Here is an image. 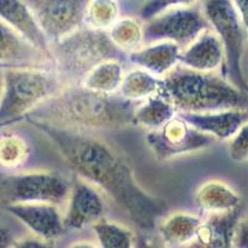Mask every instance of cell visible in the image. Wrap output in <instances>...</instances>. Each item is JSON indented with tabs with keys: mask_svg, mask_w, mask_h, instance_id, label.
<instances>
[{
	"mask_svg": "<svg viewBox=\"0 0 248 248\" xmlns=\"http://www.w3.org/2000/svg\"><path fill=\"white\" fill-rule=\"evenodd\" d=\"M0 20L16 31L36 50L52 60L50 44L24 0H0Z\"/></svg>",
	"mask_w": 248,
	"mask_h": 248,
	"instance_id": "cell-16",
	"label": "cell"
},
{
	"mask_svg": "<svg viewBox=\"0 0 248 248\" xmlns=\"http://www.w3.org/2000/svg\"><path fill=\"white\" fill-rule=\"evenodd\" d=\"M245 215V205L222 214H209L201 221L194 240L183 248H233V233Z\"/></svg>",
	"mask_w": 248,
	"mask_h": 248,
	"instance_id": "cell-14",
	"label": "cell"
},
{
	"mask_svg": "<svg viewBox=\"0 0 248 248\" xmlns=\"http://www.w3.org/2000/svg\"><path fill=\"white\" fill-rule=\"evenodd\" d=\"M67 248H98L94 243L90 241H76V242L71 243Z\"/></svg>",
	"mask_w": 248,
	"mask_h": 248,
	"instance_id": "cell-35",
	"label": "cell"
},
{
	"mask_svg": "<svg viewBox=\"0 0 248 248\" xmlns=\"http://www.w3.org/2000/svg\"><path fill=\"white\" fill-rule=\"evenodd\" d=\"M207 29L209 24L196 5L174 8L144 21L143 40L147 45L167 41L183 50Z\"/></svg>",
	"mask_w": 248,
	"mask_h": 248,
	"instance_id": "cell-8",
	"label": "cell"
},
{
	"mask_svg": "<svg viewBox=\"0 0 248 248\" xmlns=\"http://www.w3.org/2000/svg\"><path fill=\"white\" fill-rule=\"evenodd\" d=\"M223 60L225 52L222 44L218 37L207 29L189 46L181 50L179 63L199 72H216L222 67Z\"/></svg>",
	"mask_w": 248,
	"mask_h": 248,
	"instance_id": "cell-17",
	"label": "cell"
},
{
	"mask_svg": "<svg viewBox=\"0 0 248 248\" xmlns=\"http://www.w3.org/2000/svg\"><path fill=\"white\" fill-rule=\"evenodd\" d=\"M247 1L248 0H231L232 5L240 15L241 20L247 25Z\"/></svg>",
	"mask_w": 248,
	"mask_h": 248,
	"instance_id": "cell-33",
	"label": "cell"
},
{
	"mask_svg": "<svg viewBox=\"0 0 248 248\" xmlns=\"http://www.w3.org/2000/svg\"><path fill=\"white\" fill-rule=\"evenodd\" d=\"M123 61L108 60L102 62L83 77L79 85L93 92L116 94L124 76Z\"/></svg>",
	"mask_w": 248,
	"mask_h": 248,
	"instance_id": "cell-22",
	"label": "cell"
},
{
	"mask_svg": "<svg viewBox=\"0 0 248 248\" xmlns=\"http://www.w3.org/2000/svg\"><path fill=\"white\" fill-rule=\"evenodd\" d=\"M145 141L155 158L167 161L210 148L216 140L192 128L176 114L161 128L150 130Z\"/></svg>",
	"mask_w": 248,
	"mask_h": 248,
	"instance_id": "cell-9",
	"label": "cell"
},
{
	"mask_svg": "<svg viewBox=\"0 0 248 248\" xmlns=\"http://www.w3.org/2000/svg\"><path fill=\"white\" fill-rule=\"evenodd\" d=\"M25 123L50 140L77 178L105 192L143 231H153L169 210L165 200L137 181L129 160L110 144L79 130L28 117Z\"/></svg>",
	"mask_w": 248,
	"mask_h": 248,
	"instance_id": "cell-1",
	"label": "cell"
},
{
	"mask_svg": "<svg viewBox=\"0 0 248 248\" xmlns=\"http://www.w3.org/2000/svg\"><path fill=\"white\" fill-rule=\"evenodd\" d=\"M227 153L234 163H246L248 159V125H243L229 140Z\"/></svg>",
	"mask_w": 248,
	"mask_h": 248,
	"instance_id": "cell-29",
	"label": "cell"
},
{
	"mask_svg": "<svg viewBox=\"0 0 248 248\" xmlns=\"http://www.w3.org/2000/svg\"><path fill=\"white\" fill-rule=\"evenodd\" d=\"M121 19L118 0H88L85 9L83 25L107 32Z\"/></svg>",
	"mask_w": 248,
	"mask_h": 248,
	"instance_id": "cell-26",
	"label": "cell"
},
{
	"mask_svg": "<svg viewBox=\"0 0 248 248\" xmlns=\"http://www.w3.org/2000/svg\"><path fill=\"white\" fill-rule=\"evenodd\" d=\"M0 63L9 68H54V62L0 20Z\"/></svg>",
	"mask_w": 248,
	"mask_h": 248,
	"instance_id": "cell-13",
	"label": "cell"
},
{
	"mask_svg": "<svg viewBox=\"0 0 248 248\" xmlns=\"http://www.w3.org/2000/svg\"><path fill=\"white\" fill-rule=\"evenodd\" d=\"M139 1H141V3H144V1H147V0H139Z\"/></svg>",
	"mask_w": 248,
	"mask_h": 248,
	"instance_id": "cell-38",
	"label": "cell"
},
{
	"mask_svg": "<svg viewBox=\"0 0 248 248\" xmlns=\"http://www.w3.org/2000/svg\"><path fill=\"white\" fill-rule=\"evenodd\" d=\"M186 123L215 140H229L248 122L247 109H225L205 113H178Z\"/></svg>",
	"mask_w": 248,
	"mask_h": 248,
	"instance_id": "cell-15",
	"label": "cell"
},
{
	"mask_svg": "<svg viewBox=\"0 0 248 248\" xmlns=\"http://www.w3.org/2000/svg\"><path fill=\"white\" fill-rule=\"evenodd\" d=\"M3 88H4V70H0V98L3 94Z\"/></svg>",
	"mask_w": 248,
	"mask_h": 248,
	"instance_id": "cell-36",
	"label": "cell"
},
{
	"mask_svg": "<svg viewBox=\"0 0 248 248\" xmlns=\"http://www.w3.org/2000/svg\"><path fill=\"white\" fill-rule=\"evenodd\" d=\"M134 248H167L165 246H160L158 243L153 242L152 240H148L145 237L140 236L138 238H134Z\"/></svg>",
	"mask_w": 248,
	"mask_h": 248,
	"instance_id": "cell-34",
	"label": "cell"
},
{
	"mask_svg": "<svg viewBox=\"0 0 248 248\" xmlns=\"http://www.w3.org/2000/svg\"><path fill=\"white\" fill-rule=\"evenodd\" d=\"M233 248H248V225L246 215L238 221L234 230Z\"/></svg>",
	"mask_w": 248,
	"mask_h": 248,
	"instance_id": "cell-30",
	"label": "cell"
},
{
	"mask_svg": "<svg viewBox=\"0 0 248 248\" xmlns=\"http://www.w3.org/2000/svg\"><path fill=\"white\" fill-rule=\"evenodd\" d=\"M195 205L202 214H222L243 206V200L231 186L221 180H207L199 186Z\"/></svg>",
	"mask_w": 248,
	"mask_h": 248,
	"instance_id": "cell-19",
	"label": "cell"
},
{
	"mask_svg": "<svg viewBox=\"0 0 248 248\" xmlns=\"http://www.w3.org/2000/svg\"><path fill=\"white\" fill-rule=\"evenodd\" d=\"M52 68L4 70V88L0 98V129L24 122L37 107L65 87Z\"/></svg>",
	"mask_w": 248,
	"mask_h": 248,
	"instance_id": "cell-4",
	"label": "cell"
},
{
	"mask_svg": "<svg viewBox=\"0 0 248 248\" xmlns=\"http://www.w3.org/2000/svg\"><path fill=\"white\" fill-rule=\"evenodd\" d=\"M70 186L65 176L46 170L0 172V207L35 202L59 206L67 200Z\"/></svg>",
	"mask_w": 248,
	"mask_h": 248,
	"instance_id": "cell-7",
	"label": "cell"
},
{
	"mask_svg": "<svg viewBox=\"0 0 248 248\" xmlns=\"http://www.w3.org/2000/svg\"><path fill=\"white\" fill-rule=\"evenodd\" d=\"M180 52V47L175 44L161 41L141 46L139 50L127 55V60L138 68L161 78L179 65Z\"/></svg>",
	"mask_w": 248,
	"mask_h": 248,
	"instance_id": "cell-18",
	"label": "cell"
},
{
	"mask_svg": "<svg viewBox=\"0 0 248 248\" xmlns=\"http://www.w3.org/2000/svg\"><path fill=\"white\" fill-rule=\"evenodd\" d=\"M4 210L17 218L35 237L41 240L54 242L66 232L63 218L57 206L52 203H21L8 206Z\"/></svg>",
	"mask_w": 248,
	"mask_h": 248,
	"instance_id": "cell-12",
	"label": "cell"
},
{
	"mask_svg": "<svg viewBox=\"0 0 248 248\" xmlns=\"http://www.w3.org/2000/svg\"><path fill=\"white\" fill-rule=\"evenodd\" d=\"M160 78L141 68H134L124 74L117 94L130 102H141L156 94Z\"/></svg>",
	"mask_w": 248,
	"mask_h": 248,
	"instance_id": "cell-23",
	"label": "cell"
},
{
	"mask_svg": "<svg viewBox=\"0 0 248 248\" xmlns=\"http://www.w3.org/2000/svg\"><path fill=\"white\" fill-rule=\"evenodd\" d=\"M199 0H147L141 4L139 16L141 20L147 21L155 15L174 8H187L196 5Z\"/></svg>",
	"mask_w": 248,
	"mask_h": 248,
	"instance_id": "cell-28",
	"label": "cell"
},
{
	"mask_svg": "<svg viewBox=\"0 0 248 248\" xmlns=\"http://www.w3.org/2000/svg\"><path fill=\"white\" fill-rule=\"evenodd\" d=\"M178 114L171 103L159 94L139 102L133 112V125L156 130Z\"/></svg>",
	"mask_w": 248,
	"mask_h": 248,
	"instance_id": "cell-21",
	"label": "cell"
},
{
	"mask_svg": "<svg viewBox=\"0 0 248 248\" xmlns=\"http://www.w3.org/2000/svg\"><path fill=\"white\" fill-rule=\"evenodd\" d=\"M156 94L178 113H205L247 109V93L217 72H199L180 63L160 78Z\"/></svg>",
	"mask_w": 248,
	"mask_h": 248,
	"instance_id": "cell-3",
	"label": "cell"
},
{
	"mask_svg": "<svg viewBox=\"0 0 248 248\" xmlns=\"http://www.w3.org/2000/svg\"><path fill=\"white\" fill-rule=\"evenodd\" d=\"M10 248H55L54 242L41 240L35 236H29L14 241Z\"/></svg>",
	"mask_w": 248,
	"mask_h": 248,
	"instance_id": "cell-31",
	"label": "cell"
},
{
	"mask_svg": "<svg viewBox=\"0 0 248 248\" xmlns=\"http://www.w3.org/2000/svg\"><path fill=\"white\" fill-rule=\"evenodd\" d=\"M87 1L88 0H24L50 45L83 26Z\"/></svg>",
	"mask_w": 248,
	"mask_h": 248,
	"instance_id": "cell-10",
	"label": "cell"
},
{
	"mask_svg": "<svg viewBox=\"0 0 248 248\" xmlns=\"http://www.w3.org/2000/svg\"><path fill=\"white\" fill-rule=\"evenodd\" d=\"M68 206L63 218L66 230L79 231L103 220L106 203L101 192L87 181L76 178L71 184Z\"/></svg>",
	"mask_w": 248,
	"mask_h": 248,
	"instance_id": "cell-11",
	"label": "cell"
},
{
	"mask_svg": "<svg viewBox=\"0 0 248 248\" xmlns=\"http://www.w3.org/2000/svg\"><path fill=\"white\" fill-rule=\"evenodd\" d=\"M138 103L117 93L105 94L81 85H67L29 117L71 129L117 130L133 125V112Z\"/></svg>",
	"mask_w": 248,
	"mask_h": 248,
	"instance_id": "cell-2",
	"label": "cell"
},
{
	"mask_svg": "<svg viewBox=\"0 0 248 248\" xmlns=\"http://www.w3.org/2000/svg\"><path fill=\"white\" fill-rule=\"evenodd\" d=\"M108 37L124 55H129L144 45L143 24L134 17H121L109 30Z\"/></svg>",
	"mask_w": 248,
	"mask_h": 248,
	"instance_id": "cell-24",
	"label": "cell"
},
{
	"mask_svg": "<svg viewBox=\"0 0 248 248\" xmlns=\"http://www.w3.org/2000/svg\"><path fill=\"white\" fill-rule=\"evenodd\" d=\"M201 221L202 217L194 214L174 212L159 220L156 226L165 247L183 248L194 240Z\"/></svg>",
	"mask_w": 248,
	"mask_h": 248,
	"instance_id": "cell-20",
	"label": "cell"
},
{
	"mask_svg": "<svg viewBox=\"0 0 248 248\" xmlns=\"http://www.w3.org/2000/svg\"><path fill=\"white\" fill-rule=\"evenodd\" d=\"M99 248H134L132 231L112 221L101 220L92 226Z\"/></svg>",
	"mask_w": 248,
	"mask_h": 248,
	"instance_id": "cell-27",
	"label": "cell"
},
{
	"mask_svg": "<svg viewBox=\"0 0 248 248\" xmlns=\"http://www.w3.org/2000/svg\"><path fill=\"white\" fill-rule=\"evenodd\" d=\"M30 147L24 137L14 132L0 134V168L5 171L20 169L28 160Z\"/></svg>",
	"mask_w": 248,
	"mask_h": 248,
	"instance_id": "cell-25",
	"label": "cell"
},
{
	"mask_svg": "<svg viewBox=\"0 0 248 248\" xmlns=\"http://www.w3.org/2000/svg\"><path fill=\"white\" fill-rule=\"evenodd\" d=\"M9 67H6V66H4V65H1V63H0V70H8Z\"/></svg>",
	"mask_w": 248,
	"mask_h": 248,
	"instance_id": "cell-37",
	"label": "cell"
},
{
	"mask_svg": "<svg viewBox=\"0 0 248 248\" xmlns=\"http://www.w3.org/2000/svg\"><path fill=\"white\" fill-rule=\"evenodd\" d=\"M200 9L210 30L222 44L225 60L220 75L234 87L247 93V78L243 68L247 25L241 20L231 0H201Z\"/></svg>",
	"mask_w": 248,
	"mask_h": 248,
	"instance_id": "cell-6",
	"label": "cell"
},
{
	"mask_svg": "<svg viewBox=\"0 0 248 248\" xmlns=\"http://www.w3.org/2000/svg\"><path fill=\"white\" fill-rule=\"evenodd\" d=\"M14 241L10 231L3 225H0V248H10Z\"/></svg>",
	"mask_w": 248,
	"mask_h": 248,
	"instance_id": "cell-32",
	"label": "cell"
},
{
	"mask_svg": "<svg viewBox=\"0 0 248 248\" xmlns=\"http://www.w3.org/2000/svg\"><path fill=\"white\" fill-rule=\"evenodd\" d=\"M50 52L57 75L62 81L74 82L72 85H78L77 82L82 81L93 67L102 62L127 60V56L113 45L106 31L85 25L57 43L51 44Z\"/></svg>",
	"mask_w": 248,
	"mask_h": 248,
	"instance_id": "cell-5",
	"label": "cell"
}]
</instances>
